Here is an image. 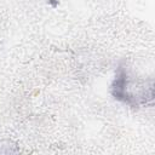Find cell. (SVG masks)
<instances>
[{"instance_id": "1", "label": "cell", "mask_w": 155, "mask_h": 155, "mask_svg": "<svg viewBox=\"0 0 155 155\" xmlns=\"http://www.w3.org/2000/svg\"><path fill=\"white\" fill-rule=\"evenodd\" d=\"M110 93L124 104L140 107L153 101L154 84L151 79L143 80L133 75L125 67H119L110 86Z\"/></svg>"}]
</instances>
